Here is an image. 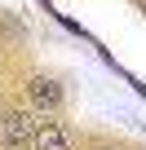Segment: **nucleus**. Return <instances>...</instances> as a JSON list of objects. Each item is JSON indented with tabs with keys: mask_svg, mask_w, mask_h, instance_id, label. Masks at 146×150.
<instances>
[{
	"mask_svg": "<svg viewBox=\"0 0 146 150\" xmlns=\"http://www.w3.org/2000/svg\"><path fill=\"white\" fill-rule=\"evenodd\" d=\"M27 97H31V106H36L40 115H53V110L62 106V84L49 80V75H36V80L27 84Z\"/></svg>",
	"mask_w": 146,
	"mask_h": 150,
	"instance_id": "7ed1b4c3",
	"label": "nucleus"
},
{
	"mask_svg": "<svg viewBox=\"0 0 146 150\" xmlns=\"http://www.w3.org/2000/svg\"><path fill=\"white\" fill-rule=\"evenodd\" d=\"M31 137H36V115L31 110L9 106L0 115V146L5 150H31Z\"/></svg>",
	"mask_w": 146,
	"mask_h": 150,
	"instance_id": "f257e3e1",
	"label": "nucleus"
},
{
	"mask_svg": "<svg viewBox=\"0 0 146 150\" xmlns=\"http://www.w3.org/2000/svg\"><path fill=\"white\" fill-rule=\"evenodd\" d=\"M31 150H75L71 146V132L49 119V115H36V137H31Z\"/></svg>",
	"mask_w": 146,
	"mask_h": 150,
	"instance_id": "f03ea898",
	"label": "nucleus"
},
{
	"mask_svg": "<svg viewBox=\"0 0 146 150\" xmlns=\"http://www.w3.org/2000/svg\"><path fill=\"white\" fill-rule=\"evenodd\" d=\"M102 150H115V146H102Z\"/></svg>",
	"mask_w": 146,
	"mask_h": 150,
	"instance_id": "39448f33",
	"label": "nucleus"
},
{
	"mask_svg": "<svg viewBox=\"0 0 146 150\" xmlns=\"http://www.w3.org/2000/svg\"><path fill=\"white\" fill-rule=\"evenodd\" d=\"M5 110H9V106H5V97H0V115H5Z\"/></svg>",
	"mask_w": 146,
	"mask_h": 150,
	"instance_id": "20e7f679",
	"label": "nucleus"
}]
</instances>
